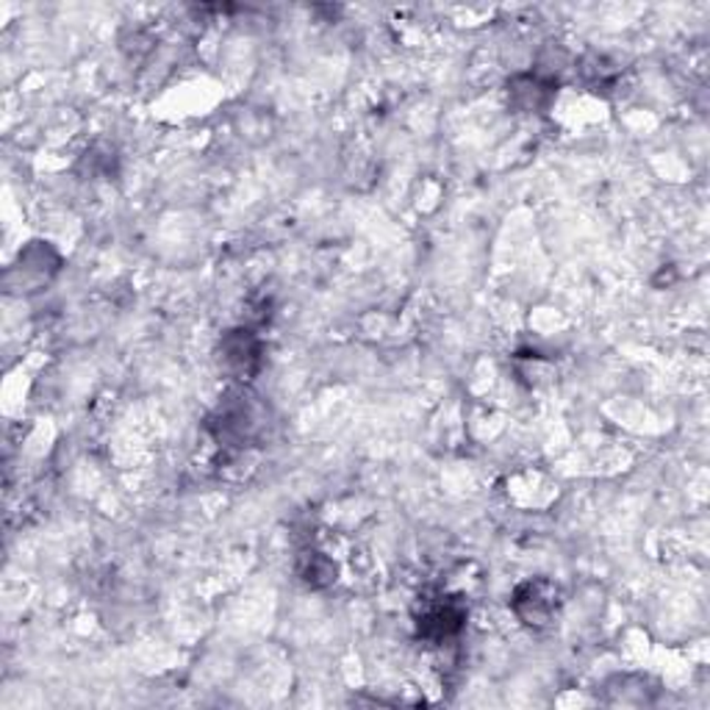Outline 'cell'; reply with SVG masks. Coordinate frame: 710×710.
I'll return each instance as SVG.
<instances>
[{
    "label": "cell",
    "instance_id": "cell-1",
    "mask_svg": "<svg viewBox=\"0 0 710 710\" xmlns=\"http://www.w3.org/2000/svg\"><path fill=\"white\" fill-rule=\"evenodd\" d=\"M261 428H264V414H261L255 397L244 389L231 391L211 417L215 436L231 447L250 445L261 434Z\"/></svg>",
    "mask_w": 710,
    "mask_h": 710
},
{
    "label": "cell",
    "instance_id": "cell-2",
    "mask_svg": "<svg viewBox=\"0 0 710 710\" xmlns=\"http://www.w3.org/2000/svg\"><path fill=\"white\" fill-rule=\"evenodd\" d=\"M513 610L530 627L550 625L555 610H558V588L550 586L547 581L524 583L513 594Z\"/></svg>",
    "mask_w": 710,
    "mask_h": 710
},
{
    "label": "cell",
    "instance_id": "cell-3",
    "mask_svg": "<svg viewBox=\"0 0 710 710\" xmlns=\"http://www.w3.org/2000/svg\"><path fill=\"white\" fill-rule=\"evenodd\" d=\"M463 622H467V610L452 599H439V603L428 605L419 616V636H425L428 641H447L456 633H461Z\"/></svg>",
    "mask_w": 710,
    "mask_h": 710
},
{
    "label": "cell",
    "instance_id": "cell-4",
    "mask_svg": "<svg viewBox=\"0 0 710 710\" xmlns=\"http://www.w3.org/2000/svg\"><path fill=\"white\" fill-rule=\"evenodd\" d=\"M222 364H226L228 373H233L237 378H248L259 369V338L250 331H231L226 338H222Z\"/></svg>",
    "mask_w": 710,
    "mask_h": 710
},
{
    "label": "cell",
    "instance_id": "cell-5",
    "mask_svg": "<svg viewBox=\"0 0 710 710\" xmlns=\"http://www.w3.org/2000/svg\"><path fill=\"white\" fill-rule=\"evenodd\" d=\"M297 572L300 577L314 588L331 586V583L336 581V564L322 553H305L303 558H300Z\"/></svg>",
    "mask_w": 710,
    "mask_h": 710
}]
</instances>
